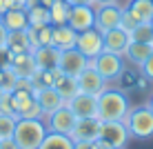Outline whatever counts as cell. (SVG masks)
Wrapping results in <instances>:
<instances>
[{"label":"cell","mask_w":153,"mask_h":149,"mask_svg":"<svg viewBox=\"0 0 153 149\" xmlns=\"http://www.w3.org/2000/svg\"><path fill=\"white\" fill-rule=\"evenodd\" d=\"M131 109V100L122 89H111L107 87L98 96V120H124Z\"/></svg>","instance_id":"1"},{"label":"cell","mask_w":153,"mask_h":149,"mask_svg":"<svg viewBox=\"0 0 153 149\" xmlns=\"http://www.w3.org/2000/svg\"><path fill=\"white\" fill-rule=\"evenodd\" d=\"M49 134L42 118H18L13 129V140L20 149H38L45 136Z\"/></svg>","instance_id":"2"},{"label":"cell","mask_w":153,"mask_h":149,"mask_svg":"<svg viewBox=\"0 0 153 149\" xmlns=\"http://www.w3.org/2000/svg\"><path fill=\"white\" fill-rule=\"evenodd\" d=\"M126 131L135 140H151L153 138V111L146 107H131L124 118Z\"/></svg>","instance_id":"3"},{"label":"cell","mask_w":153,"mask_h":149,"mask_svg":"<svg viewBox=\"0 0 153 149\" xmlns=\"http://www.w3.org/2000/svg\"><path fill=\"white\" fill-rule=\"evenodd\" d=\"M89 65H91L100 76L104 78L107 82H113V80H120V76H122V71L126 69L124 65V56H118V54H111V51H102L98 58H93V60H89Z\"/></svg>","instance_id":"4"},{"label":"cell","mask_w":153,"mask_h":149,"mask_svg":"<svg viewBox=\"0 0 153 149\" xmlns=\"http://www.w3.org/2000/svg\"><path fill=\"white\" fill-rule=\"evenodd\" d=\"M98 140H102L109 149H124L126 142L131 140V136L126 131L124 120H107V122H100Z\"/></svg>","instance_id":"5"},{"label":"cell","mask_w":153,"mask_h":149,"mask_svg":"<svg viewBox=\"0 0 153 149\" xmlns=\"http://www.w3.org/2000/svg\"><path fill=\"white\" fill-rule=\"evenodd\" d=\"M76 49L87 58V60H93L98 58L100 54L104 51V40H102V34L98 29H87V31H80L76 38Z\"/></svg>","instance_id":"6"},{"label":"cell","mask_w":153,"mask_h":149,"mask_svg":"<svg viewBox=\"0 0 153 149\" xmlns=\"http://www.w3.org/2000/svg\"><path fill=\"white\" fill-rule=\"evenodd\" d=\"M122 9L118 2L111 4H96V25L93 29H98L100 34H107L109 29L120 27V18H122Z\"/></svg>","instance_id":"7"},{"label":"cell","mask_w":153,"mask_h":149,"mask_svg":"<svg viewBox=\"0 0 153 149\" xmlns=\"http://www.w3.org/2000/svg\"><path fill=\"white\" fill-rule=\"evenodd\" d=\"M45 122H47V129L53 131V134L71 136V131H73V127H76L78 118H76V114L69 109V105H62V107L56 109L51 116H47Z\"/></svg>","instance_id":"8"},{"label":"cell","mask_w":153,"mask_h":149,"mask_svg":"<svg viewBox=\"0 0 153 149\" xmlns=\"http://www.w3.org/2000/svg\"><path fill=\"white\" fill-rule=\"evenodd\" d=\"M87 67H89V60L76 49V47H73V49H67V51H60V62H58V69H60L62 76L78 78Z\"/></svg>","instance_id":"9"},{"label":"cell","mask_w":153,"mask_h":149,"mask_svg":"<svg viewBox=\"0 0 153 149\" xmlns=\"http://www.w3.org/2000/svg\"><path fill=\"white\" fill-rule=\"evenodd\" d=\"M33 98H36V103H38V107L42 111V120L47 116H51L56 109H60L62 105H67L62 100V96L58 94L56 87H33Z\"/></svg>","instance_id":"10"},{"label":"cell","mask_w":153,"mask_h":149,"mask_svg":"<svg viewBox=\"0 0 153 149\" xmlns=\"http://www.w3.org/2000/svg\"><path fill=\"white\" fill-rule=\"evenodd\" d=\"M69 27L73 31H87V29H93V25H96V7L93 4H76V7H71L69 11Z\"/></svg>","instance_id":"11"},{"label":"cell","mask_w":153,"mask_h":149,"mask_svg":"<svg viewBox=\"0 0 153 149\" xmlns=\"http://www.w3.org/2000/svg\"><path fill=\"white\" fill-rule=\"evenodd\" d=\"M67 105L76 114L78 120L80 118H98V96H89V94L78 91Z\"/></svg>","instance_id":"12"},{"label":"cell","mask_w":153,"mask_h":149,"mask_svg":"<svg viewBox=\"0 0 153 149\" xmlns=\"http://www.w3.org/2000/svg\"><path fill=\"white\" fill-rule=\"evenodd\" d=\"M78 87H80V91L82 94H89V96H100L104 91V89L109 87V82L104 80L102 76L93 69L91 65H89L84 71L78 76Z\"/></svg>","instance_id":"13"},{"label":"cell","mask_w":153,"mask_h":149,"mask_svg":"<svg viewBox=\"0 0 153 149\" xmlns=\"http://www.w3.org/2000/svg\"><path fill=\"white\" fill-rule=\"evenodd\" d=\"M102 40H104V51L124 56L126 47H129V42H131V34L124 31L122 27H115V29H109L107 34H102Z\"/></svg>","instance_id":"14"},{"label":"cell","mask_w":153,"mask_h":149,"mask_svg":"<svg viewBox=\"0 0 153 149\" xmlns=\"http://www.w3.org/2000/svg\"><path fill=\"white\" fill-rule=\"evenodd\" d=\"M31 56H33V60H36V67L42 69V71H49V69H58V62H60V49H56L53 45L36 47Z\"/></svg>","instance_id":"15"},{"label":"cell","mask_w":153,"mask_h":149,"mask_svg":"<svg viewBox=\"0 0 153 149\" xmlns=\"http://www.w3.org/2000/svg\"><path fill=\"white\" fill-rule=\"evenodd\" d=\"M98 129H100V120L98 118H80L76 122L71 131V138L73 140H84V142H91V140H98Z\"/></svg>","instance_id":"16"},{"label":"cell","mask_w":153,"mask_h":149,"mask_svg":"<svg viewBox=\"0 0 153 149\" xmlns=\"http://www.w3.org/2000/svg\"><path fill=\"white\" fill-rule=\"evenodd\" d=\"M124 11L138 25H146V22H151V18H153V0H131L124 7Z\"/></svg>","instance_id":"17"},{"label":"cell","mask_w":153,"mask_h":149,"mask_svg":"<svg viewBox=\"0 0 153 149\" xmlns=\"http://www.w3.org/2000/svg\"><path fill=\"white\" fill-rule=\"evenodd\" d=\"M76 38H78V31H73L69 25H60V27H53L51 31V45L60 51L73 49L76 47Z\"/></svg>","instance_id":"18"},{"label":"cell","mask_w":153,"mask_h":149,"mask_svg":"<svg viewBox=\"0 0 153 149\" xmlns=\"http://www.w3.org/2000/svg\"><path fill=\"white\" fill-rule=\"evenodd\" d=\"M11 71L16 73V78H31L33 80L36 71H38L33 56L31 54H16L11 60Z\"/></svg>","instance_id":"19"},{"label":"cell","mask_w":153,"mask_h":149,"mask_svg":"<svg viewBox=\"0 0 153 149\" xmlns=\"http://www.w3.org/2000/svg\"><path fill=\"white\" fill-rule=\"evenodd\" d=\"M2 25L7 27V31H25L29 29V18H27V9H7L0 16Z\"/></svg>","instance_id":"20"},{"label":"cell","mask_w":153,"mask_h":149,"mask_svg":"<svg viewBox=\"0 0 153 149\" xmlns=\"http://www.w3.org/2000/svg\"><path fill=\"white\" fill-rule=\"evenodd\" d=\"M153 51V47L149 45V42H135V40H131L129 42V47H126V51H124V60L129 62V65H133V67H138L149 58V54Z\"/></svg>","instance_id":"21"},{"label":"cell","mask_w":153,"mask_h":149,"mask_svg":"<svg viewBox=\"0 0 153 149\" xmlns=\"http://www.w3.org/2000/svg\"><path fill=\"white\" fill-rule=\"evenodd\" d=\"M7 49L11 51V54H31L33 51V47H31L29 42V36H27V29L25 31H9L7 36Z\"/></svg>","instance_id":"22"},{"label":"cell","mask_w":153,"mask_h":149,"mask_svg":"<svg viewBox=\"0 0 153 149\" xmlns=\"http://www.w3.org/2000/svg\"><path fill=\"white\" fill-rule=\"evenodd\" d=\"M73 147H76V142H73L71 136L53 134V131H49V134L45 136V140L40 142L38 149H73Z\"/></svg>","instance_id":"23"},{"label":"cell","mask_w":153,"mask_h":149,"mask_svg":"<svg viewBox=\"0 0 153 149\" xmlns=\"http://www.w3.org/2000/svg\"><path fill=\"white\" fill-rule=\"evenodd\" d=\"M69 11L71 4L67 0H60V2H53L49 7V18H51V27H60V25L69 22Z\"/></svg>","instance_id":"24"},{"label":"cell","mask_w":153,"mask_h":149,"mask_svg":"<svg viewBox=\"0 0 153 149\" xmlns=\"http://www.w3.org/2000/svg\"><path fill=\"white\" fill-rule=\"evenodd\" d=\"M53 87L58 89V94L62 96V100L65 103H69V100L80 91V87H78V78H71V76H60L56 80Z\"/></svg>","instance_id":"25"},{"label":"cell","mask_w":153,"mask_h":149,"mask_svg":"<svg viewBox=\"0 0 153 149\" xmlns=\"http://www.w3.org/2000/svg\"><path fill=\"white\" fill-rule=\"evenodd\" d=\"M27 18H29V27H36V29L51 25L49 7H29L27 9Z\"/></svg>","instance_id":"26"},{"label":"cell","mask_w":153,"mask_h":149,"mask_svg":"<svg viewBox=\"0 0 153 149\" xmlns=\"http://www.w3.org/2000/svg\"><path fill=\"white\" fill-rule=\"evenodd\" d=\"M16 120H18V116H11V114H0V140H4V138H13Z\"/></svg>","instance_id":"27"},{"label":"cell","mask_w":153,"mask_h":149,"mask_svg":"<svg viewBox=\"0 0 153 149\" xmlns=\"http://www.w3.org/2000/svg\"><path fill=\"white\" fill-rule=\"evenodd\" d=\"M0 89H2L4 94H11L16 89V73L11 71V67L0 69Z\"/></svg>","instance_id":"28"},{"label":"cell","mask_w":153,"mask_h":149,"mask_svg":"<svg viewBox=\"0 0 153 149\" xmlns=\"http://www.w3.org/2000/svg\"><path fill=\"white\" fill-rule=\"evenodd\" d=\"M131 40H135V42H151L153 40V29H151V25L146 22V25H138L133 31H131Z\"/></svg>","instance_id":"29"},{"label":"cell","mask_w":153,"mask_h":149,"mask_svg":"<svg viewBox=\"0 0 153 149\" xmlns=\"http://www.w3.org/2000/svg\"><path fill=\"white\" fill-rule=\"evenodd\" d=\"M140 73H142V78H144V80H151V82H153V51L149 54V58L140 65Z\"/></svg>","instance_id":"30"},{"label":"cell","mask_w":153,"mask_h":149,"mask_svg":"<svg viewBox=\"0 0 153 149\" xmlns=\"http://www.w3.org/2000/svg\"><path fill=\"white\" fill-rule=\"evenodd\" d=\"M11 60H13V54L7 49V45L0 47V69H9L11 67Z\"/></svg>","instance_id":"31"},{"label":"cell","mask_w":153,"mask_h":149,"mask_svg":"<svg viewBox=\"0 0 153 149\" xmlns=\"http://www.w3.org/2000/svg\"><path fill=\"white\" fill-rule=\"evenodd\" d=\"M0 149H20V147L16 145L13 138H4V140H0Z\"/></svg>","instance_id":"32"},{"label":"cell","mask_w":153,"mask_h":149,"mask_svg":"<svg viewBox=\"0 0 153 149\" xmlns=\"http://www.w3.org/2000/svg\"><path fill=\"white\" fill-rule=\"evenodd\" d=\"M7 36H9V31H7V27L2 25V20H0V47L7 45Z\"/></svg>","instance_id":"33"},{"label":"cell","mask_w":153,"mask_h":149,"mask_svg":"<svg viewBox=\"0 0 153 149\" xmlns=\"http://www.w3.org/2000/svg\"><path fill=\"white\" fill-rule=\"evenodd\" d=\"M67 2L71 7H76V4H93V0H67Z\"/></svg>","instance_id":"34"},{"label":"cell","mask_w":153,"mask_h":149,"mask_svg":"<svg viewBox=\"0 0 153 149\" xmlns=\"http://www.w3.org/2000/svg\"><path fill=\"white\" fill-rule=\"evenodd\" d=\"M111 2H118V0H93V7L96 4H111Z\"/></svg>","instance_id":"35"},{"label":"cell","mask_w":153,"mask_h":149,"mask_svg":"<svg viewBox=\"0 0 153 149\" xmlns=\"http://www.w3.org/2000/svg\"><path fill=\"white\" fill-rule=\"evenodd\" d=\"M7 11V0H0V16Z\"/></svg>","instance_id":"36"},{"label":"cell","mask_w":153,"mask_h":149,"mask_svg":"<svg viewBox=\"0 0 153 149\" xmlns=\"http://www.w3.org/2000/svg\"><path fill=\"white\" fill-rule=\"evenodd\" d=\"M146 107H149V109L153 111V96H151V100H149V105H146Z\"/></svg>","instance_id":"37"},{"label":"cell","mask_w":153,"mask_h":149,"mask_svg":"<svg viewBox=\"0 0 153 149\" xmlns=\"http://www.w3.org/2000/svg\"><path fill=\"white\" fill-rule=\"evenodd\" d=\"M149 25H151V29H153V18H151V22H149Z\"/></svg>","instance_id":"38"},{"label":"cell","mask_w":153,"mask_h":149,"mask_svg":"<svg viewBox=\"0 0 153 149\" xmlns=\"http://www.w3.org/2000/svg\"><path fill=\"white\" fill-rule=\"evenodd\" d=\"M2 94H4V91H2V89H0V96H2Z\"/></svg>","instance_id":"39"},{"label":"cell","mask_w":153,"mask_h":149,"mask_svg":"<svg viewBox=\"0 0 153 149\" xmlns=\"http://www.w3.org/2000/svg\"><path fill=\"white\" fill-rule=\"evenodd\" d=\"M53 2H60V0H53Z\"/></svg>","instance_id":"40"}]
</instances>
